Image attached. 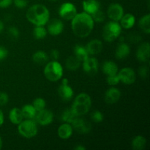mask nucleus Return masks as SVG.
<instances>
[{"instance_id": "nucleus-1", "label": "nucleus", "mask_w": 150, "mask_h": 150, "mask_svg": "<svg viewBox=\"0 0 150 150\" xmlns=\"http://www.w3.org/2000/svg\"><path fill=\"white\" fill-rule=\"evenodd\" d=\"M94 22L92 16L85 12L77 13L71 20V28L75 35L84 38L92 33L94 29Z\"/></svg>"}, {"instance_id": "nucleus-2", "label": "nucleus", "mask_w": 150, "mask_h": 150, "mask_svg": "<svg viewBox=\"0 0 150 150\" xmlns=\"http://www.w3.org/2000/svg\"><path fill=\"white\" fill-rule=\"evenodd\" d=\"M26 18L35 26H45L50 19L48 9L43 4H34L28 9Z\"/></svg>"}, {"instance_id": "nucleus-3", "label": "nucleus", "mask_w": 150, "mask_h": 150, "mask_svg": "<svg viewBox=\"0 0 150 150\" xmlns=\"http://www.w3.org/2000/svg\"><path fill=\"white\" fill-rule=\"evenodd\" d=\"M92 106V100L86 93H81L76 97L71 109L77 117H82L89 112Z\"/></svg>"}, {"instance_id": "nucleus-4", "label": "nucleus", "mask_w": 150, "mask_h": 150, "mask_svg": "<svg viewBox=\"0 0 150 150\" xmlns=\"http://www.w3.org/2000/svg\"><path fill=\"white\" fill-rule=\"evenodd\" d=\"M43 72L45 77L51 82L60 80L63 76V68L61 64L54 60L45 64Z\"/></svg>"}, {"instance_id": "nucleus-5", "label": "nucleus", "mask_w": 150, "mask_h": 150, "mask_svg": "<svg viewBox=\"0 0 150 150\" xmlns=\"http://www.w3.org/2000/svg\"><path fill=\"white\" fill-rule=\"evenodd\" d=\"M122 32V26L117 21L108 22L104 26L103 29V38L105 41L108 42H113L119 38Z\"/></svg>"}, {"instance_id": "nucleus-6", "label": "nucleus", "mask_w": 150, "mask_h": 150, "mask_svg": "<svg viewBox=\"0 0 150 150\" xmlns=\"http://www.w3.org/2000/svg\"><path fill=\"white\" fill-rule=\"evenodd\" d=\"M18 132L21 136L26 139L35 137L38 132V123L35 120H23L18 125Z\"/></svg>"}, {"instance_id": "nucleus-7", "label": "nucleus", "mask_w": 150, "mask_h": 150, "mask_svg": "<svg viewBox=\"0 0 150 150\" xmlns=\"http://www.w3.org/2000/svg\"><path fill=\"white\" fill-rule=\"evenodd\" d=\"M77 14V9L76 6L71 2H64L60 6L59 9V15L62 19L66 21H71Z\"/></svg>"}, {"instance_id": "nucleus-8", "label": "nucleus", "mask_w": 150, "mask_h": 150, "mask_svg": "<svg viewBox=\"0 0 150 150\" xmlns=\"http://www.w3.org/2000/svg\"><path fill=\"white\" fill-rule=\"evenodd\" d=\"M73 129L80 134H87L92 130V125L85 119L77 117L70 124Z\"/></svg>"}, {"instance_id": "nucleus-9", "label": "nucleus", "mask_w": 150, "mask_h": 150, "mask_svg": "<svg viewBox=\"0 0 150 150\" xmlns=\"http://www.w3.org/2000/svg\"><path fill=\"white\" fill-rule=\"evenodd\" d=\"M54 114L52 111L44 108L37 112L34 120L40 125L46 126L52 123V122L54 121Z\"/></svg>"}, {"instance_id": "nucleus-10", "label": "nucleus", "mask_w": 150, "mask_h": 150, "mask_svg": "<svg viewBox=\"0 0 150 150\" xmlns=\"http://www.w3.org/2000/svg\"><path fill=\"white\" fill-rule=\"evenodd\" d=\"M58 95L63 101H70L73 98L74 92L71 86L69 85L68 80L67 79H63L62 81V84L58 88Z\"/></svg>"}, {"instance_id": "nucleus-11", "label": "nucleus", "mask_w": 150, "mask_h": 150, "mask_svg": "<svg viewBox=\"0 0 150 150\" xmlns=\"http://www.w3.org/2000/svg\"><path fill=\"white\" fill-rule=\"evenodd\" d=\"M120 81L125 84H133L136 79V75L134 70L130 67H124L122 70H119L118 73Z\"/></svg>"}, {"instance_id": "nucleus-12", "label": "nucleus", "mask_w": 150, "mask_h": 150, "mask_svg": "<svg viewBox=\"0 0 150 150\" xmlns=\"http://www.w3.org/2000/svg\"><path fill=\"white\" fill-rule=\"evenodd\" d=\"M124 15V9L119 3H112L107 10V16L113 21L119 22Z\"/></svg>"}, {"instance_id": "nucleus-13", "label": "nucleus", "mask_w": 150, "mask_h": 150, "mask_svg": "<svg viewBox=\"0 0 150 150\" xmlns=\"http://www.w3.org/2000/svg\"><path fill=\"white\" fill-rule=\"evenodd\" d=\"M47 32L52 36H58L61 35L64 30V23L60 19L53 18L48 21Z\"/></svg>"}, {"instance_id": "nucleus-14", "label": "nucleus", "mask_w": 150, "mask_h": 150, "mask_svg": "<svg viewBox=\"0 0 150 150\" xmlns=\"http://www.w3.org/2000/svg\"><path fill=\"white\" fill-rule=\"evenodd\" d=\"M83 62V70L89 76H95L98 71V61L95 57H88Z\"/></svg>"}, {"instance_id": "nucleus-15", "label": "nucleus", "mask_w": 150, "mask_h": 150, "mask_svg": "<svg viewBox=\"0 0 150 150\" xmlns=\"http://www.w3.org/2000/svg\"><path fill=\"white\" fill-rule=\"evenodd\" d=\"M150 45L148 42H143L138 48L136 51V59L142 62H148L149 60Z\"/></svg>"}, {"instance_id": "nucleus-16", "label": "nucleus", "mask_w": 150, "mask_h": 150, "mask_svg": "<svg viewBox=\"0 0 150 150\" xmlns=\"http://www.w3.org/2000/svg\"><path fill=\"white\" fill-rule=\"evenodd\" d=\"M121 98V92L119 89L111 87L107 89L104 96V100L107 104H114L119 101Z\"/></svg>"}, {"instance_id": "nucleus-17", "label": "nucleus", "mask_w": 150, "mask_h": 150, "mask_svg": "<svg viewBox=\"0 0 150 150\" xmlns=\"http://www.w3.org/2000/svg\"><path fill=\"white\" fill-rule=\"evenodd\" d=\"M85 48H86L89 55L94 56L100 54L102 51L103 48V45L102 41H100V40L95 39L89 41L86 44Z\"/></svg>"}, {"instance_id": "nucleus-18", "label": "nucleus", "mask_w": 150, "mask_h": 150, "mask_svg": "<svg viewBox=\"0 0 150 150\" xmlns=\"http://www.w3.org/2000/svg\"><path fill=\"white\" fill-rule=\"evenodd\" d=\"M130 53V48L125 41H122L117 45L115 51V56L117 59H125L127 58Z\"/></svg>"}, {"instance_id": "nucleus-19", "label": "nucleus", "mask_w": 150, "mask_h": 150, "mask_svg": "<svg viewBox=\"0 0 150 150\" xmlns=\"http://www.w3.org/2000/svg\"><path fill=\"white\" fill-rule=\"evenodd\" d=\"M82 6L83 12L90 16L100 9V4L98 0H84Z\"/></svg>"}, {"instance_id": "nucleus-20", "label": "nucleus", "mask_w": 150, "mask_h": 150, "mask_svg": "<svg viewBox=\"0 0 150 150\" xmlns=\"http://www.w3.org/2000/svg\"><path fill=\"white\" fill-rule=\"evenodd\" d=\"M73 127L69 123L64 122L62 125L59 127L58 130H57V133L60 139H63V140H66L71 137L73 135Z\"/></svg>"}, {"instance_id": "nucleus-21", "label": "nucleus", "mask_w": 150, "mask_h": 150, "mask_svg": "<svg viewBox=\"0 0 150 150\" xmlns=\"http://www.w3.org/2000/svg\"><path fill=\"white\" fill-rule=\"evenodd\" d=\"M102 71L107 76H114V75H117L118 73L119 68L115 62L108 60V61L104 62L103 64Z\"/></svg>"}, {"instance_id": "nucleus-22", "label": "nucleus", "mask_w": 150, "mask_h": 150, "mask_svg": "<svg viewBox=\"0 0 150 150\" xmlns=\"http://www.w3.org/2000/svg\"><path fill=\"white\" fill-rule=\"evenodd\" d=\"M120 21V24L122 28L125 29H130L134 26L135 23H136V18L131 13H127V14L123 15Z\"/></svg>"}, {"instance_id": "nucleus-23", "label": "nucleus", "mask_w": 150, "mask_h": 150, "mask_svg": "<svg viewBox=\"0 0 150 150\" xmlns=\"http://www.w3.org/2000/svg\"><path fill=\"white\" fill-rule=\"evenodd\" d=\"M9 119L13 124H20L24 119L23 117V114H22L21 109L19 108H12L9 113Z\"/></svg>"}, {"instance_id": "nucleus-24", "label": "nucleus", "mask_w": 150, "mask_h": 150, "mask_svg": "<svg viewBox=\"0 0 150 150\" xmlns=\"http://www.w3.org/2000/svg\"><path fill=\"white\" fill-rule=\"evenodd\" d=\"M49 57L45 52L42 51H38L32 55V60L34 62L39 65L45 64L48 62Z\"/></svg>"}, {"instance_id": "nucleus-25", "label": "nucleus", "mask_w": 150, "mask_h": 150, "mask_svg": "<svg viewBox=\"0 0 150 150\" xmlns=\"http://www.w3.org/2000/svg\"><path fill=\"white\" fill-rule=\"evenodd\" d=\"M73 54H74L75 57H77L81 62L84 61L86 58H88L89 56L86 48L84 46L79 45V44L75 45L73 48Z\"/></svg>"}, {"instance_id": "nucleus-26", "label": "nucleus", "mask_w": 150, "mask_h": 150, "mask_svg": "<svg viewBox=\"0 0 150 150\" xmlns=\"http://www.w3.org/2000/svg\"><path fill=\"white\" fill-rule=\"evenodd\" d=\"M81 62L77 58V57L73 56H70L68 58L66 59L65 62V66L66 68L69 70H71V71H75V70H77L81 66Z\"/></svg>"}, {"instance_id": "nucleus-27", "label": "nucleus", "mask_w": 150, "mask_h": 150, "mask_svg": "<svg viewBox=\"0 0 150 150\" xmlns=\"http://www.w3.org/2000/svg\"><path fill=\"white\" fill-rule=\"evenodd\" d=\"M22 114L25 120H34L36 116L37 111L32 105H25L21 108Z\"/></svg>"}, {"instance_id": "nucleus-28", "label": "nucleus", "mask_w": 150, "mask_h": 150, "mask_svg": "<svg viewBox=\"0 0 150 150\" xmlns=\"http://www.w3.org/2000/svg\"><path fill=\"white\" fill-rule=\"evenodd\" d=\"M146 140L144 136H136L132 141V147L135 150H142L146 146Z\"/></svg>"}, {"instance_id": "nucleus-29", "label": "nucleus", "mask_w": 150, "mask_h": 150, "mask_svg": "<svg viewBox=\"0 0 150 150\" xmlns=\"http://www.w3.org/2000/svg\"><path fill=\"white\" fill-rule=\"evenodd\" d=\"M139 25L142 32L146 34L150 33V15L146 14L142 16L139 21Z\"/></svg>"}, {"instance_id": "nucleus-30", "label": "nucleus", "mask_w": 150, "mask_h": 150, "mask_svg": "<svg viewBox=\"0 0 150 150\" xmlns=\"http://www.w3.org/2000/svg\"><path fill=\"white\" fill-rule=\"evenodd\" d=\"M76 117H77V116L72 111L71 108H66L62 114L61 120L64 122L71 124Z\"/></svg>"}, {"instance_id": "nucleus-31", "label": "nucleus", "mask_w": 150, "mask_h": 150, "mask_svg": "<svg viewBox=\"0 0 150 150\" xmlns=\"http://www.w3.org/2000/svg\"><path fill=\"white\" fill-rule=\"evenodd\" d=\"M48 32L44 26H35L33 29V36L36 40H42L46 37Z\"/></svg>"}, {"instance_id": "nucleus-32", "label": "nucleus", "mask_w": 150, "mask_h": 150, "mask_svg": "<svg viewBox=\"0 0 150 150\" xmlns=\"http://www.w3.org/2000/svg\"><path fill=\"white\" fill-rule=\"evenodd\" d=\"M32 105L34 106V108H35V110L38 111H41V110L45 108V105H46V103L45 100L42 98H37L36 99L34 100L33 103H32Z\"/></svg>"}, {"instance_id": "nucleus-33", "label": "nucleus", "mask_w": 150, "mask_h": 150, "mask_svg": "<svg viewBox=\"0 0 150 150\" xmlns=\"http://www.w3.org/2000/svg\"><path fill=\"white\" fill-rule=\"evenodd\" d=\"M91 16H92L94 22H97V23H102L105 21V13L100 9L95 12V13H94L92 15H91Z\"/></svg>"}, {"instance_id": "nucleus-34", "label": "nucleus", "mask_w": 150, "mask_h": 150, "mask_svg": "<svg viewBox=\"0 0 150 150\" xmlns=\"http://www.w3.org/2000/svg\"><path fill=\"white\" fill-rule=\"evenodd\" d=\"M7 35L11 40H16L20 36V32L16 26H10L7 29Z\"/></svg>"}, {"instance_id": "nucleus-35", "label": "nucleus", "mask_w": 150, "mask_h": 150, "mask_svg": "<svg viewBox=\"0 0 150 150\" xmlns=\"http://www.w3.org/2000/svg\"><path fill=\"white\" fill-rule=\"evenodd\" d=\"M91 119H92V121L96 123H100L102 122L103 120V114H102V112H100L98 110H95V111H92V114H91Z\"/></svg>"}, {"instance_id": "nucleus-36", "label": "nucleus", "mask_w": 150, "mask_h": 150, "mask_svg": "<svg viewBox=\"0 0 150 150\" xmlns=\"http://www.w3.org/2000/svg\"><path fill=\"white\" fill-rule=\"evenodd\" d=\"M106 82L110 86H115V85H117L120 82V78H119L117 74L114 75V76H107Z\"/></svg>"}, {"instance_id": "nucleus-37", "label": "nucleus", "mask_w": 150, "mask_h": 150, "mask_svg": "<svg viewBox=\"0 0 150 150\" xmlns=\"http://www.w3.org/2000/svg\"><path fill=\"white\" fill-rule=\"evenodd\" d=\"M139 76L143 79H146L149 74V67L146 65H143L139 70Z\"/></svg>"}, {"instance_id": "nucleus-38", "label": "nucleus", "mask_w": 150, "mask_h": 150, "mask_svg": "<svg viewBox=\"0 0 150 150\" xmlns=\"http://www.w3.org/2000/svg\"><path fill=\"white\" fill-rule=\"evenodd\" d=\"M13 3L16 7L19 9H23L27 6V0H13Z\"/></svg>"}, {"instance_id": "nucleus-39", "label": "nucleus", "mask_w": 150, "mask_h": 150, "mask_svg": "<svg viewBox=\"0 0 150 150\" xmlns=\"http://www.w3.org/2000/svg\"><path fill=\"white\" fill-rule=\"evenodd\" d=\"M128 39L131 42L136 43V42H139L142 40V37L139 34H136V32H133V33H131L128 35Z\"/></svg>"}, {"instance_id": "nucleus-40", "label": "nucleus", "mask_w": 150, "mask_h": 150, "mask_svg": "<svg viewBox=\"0 0 150 150\" xmlns=\"http://www.w3.org/2000/svg\"><path fill=\"white\" fill-rule=\"evenodd\" d=\"M9 101V96L5 92H0V106L7 105Z\"/></svg>"}, {"instance_id": "nucleus-41", "label": "nucleus", "mask_w": 150, "mask_h": 150, "mask_svg": "<svg viewBox=\"0 0 150 150\" xmlns=\"http://www.w3.org/2000/svg\"><path fill=\"white\" fill-rule=\"evenodd\" d=\"M13 3V0H0V8H7Z\"/></svg>"}, {"instance_id": "nucleus-42", "label": "nucleus", "mask_w": 150, "mask_h": 150, "mask_svg": "<svg viewBox=\"0 0 150 150\" xmlns=\"http://www.w3.org/2000/svg\"><path fill=\"white\" fill-rule=\"evenodd\" d=\"M50 56H51V59L54 61H57L59 58V52L58 50L57 49H53L51 50V54H50Z\"/></svg>"}, {"instance_id": "nucleus-43", "label": "nucleus", "mask_w": 150, "mask_h": 150, "mask_svg": "<svg viewBox=\"0 0 150 150\" xmlns=\"http://www.w3.org/2000/svg\"><path fill=\"white\" fill-rule=\"evenodd\" d=\"M7 54H8L7 50L4 47L0 46V61L4 59L7 57Z\"/></svg>"}, {"instance_id": "nucleus-44", "label": "nucleus", "mask_w": 150, "mask_h": 150, "mask_svg": "<svg viewBox=\"0 0 150 150\" xmlns=\"http://www.w3.org/2000/svg\"><path fill=\"white\" fill-rule=\"evenodd\" d=\"M4 114H3L2 111L0 109V127L3 125L4 123Z\"/></svg>"}, {"instance_id": "nucleus-45", "label": "nucleus", "mask_w": 150, "mask_h": 150, "mask_svg": "<svg viewBox=\"0 0 150 150\" xmlns=\"http://www.w3.org/2000/svg\"><path fill=\"white\" fill-rule=\"evenodd\" d=\"M85 149H86V148H85L84 146H81V145L80 144H78L76 147H74V149L76 150H84Z\"/></svg>"}, {"instance_id": "nucleus-46", "label": "nucleus", "mask_w": 150, "mask_h": 150, "mask_svg": "<svg viewBox=\"0 0 150 150\" xmlns=\"http://www.w3.org/2000/svg\"><path fill=\"white\" fill-rule=\"evenodd\" d=\"M4 23H3V22L0 20V33H1V32H2V31L4 30Z\"/></svg>"}, {"instance_id": "nucleus-47", "label": "nucleus", "mask_w": 150, "mask_h": 150, "mask_svg": "<svg viewBox=\"0 0 150 150\" xmlns=\"http://www.w3.org/2000/svg\"><path fill=\"white\" fill-rule=\"evenodd\" d=\"M2 144H3V142H2V139H1V136H0V149L2 148Z\"/></svg>"}, {"instance_id": "nucleus-48", "label": "nucleus", "mask_w": 150, "mask_h": 150, "mask_svg": "<svg viewBox=\"0 0 150 150\" xmlns=\"http://www.w3.org/2000/svg\"><path fill=\"white\" fill-rule=\"evenodd\" d=\"M49 1H57V0H49Z\"/></svg>"}]
</instances>
